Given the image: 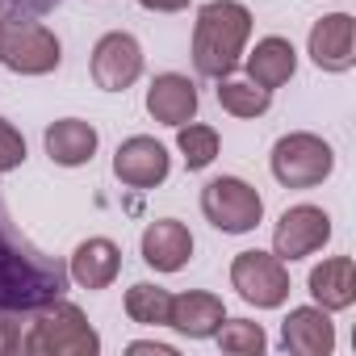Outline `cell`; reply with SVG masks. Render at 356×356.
<instances>
[{"instance_id": "cell-2", "label": "cell", "mask_w": 356, "mask_h": 356, "mask_svg": "<svg viewBox=\"0 0 356 356\" xmlns=\"http://www.w3.org/2000/svg\"><path fill=\"white\" fill-rule=\"evenodd\" d=\"M252 34V13L235 0H214L193 26V67L210 80H227L239 67L243 42Z\"/></svg>"}, {"instance_id": "cell-26", "label": "cell", "mask_w": 356, "mask_h": 356, "mask_svg": "<svg viewBox=\"0 0 356 356\" xmlns=\"http://www.w3.org/2000/svg\"><path fill=\"white\" fill-rule=\"evenodd\" d=\"M0 5H5L9 13H51V9H59L63 0H0Z\"/></svg>"}, {"instance_id": "cell-4", "label": "cell", "mask_w": 356, "mask_h": 356, "mask_svg": "<svg viewBox=\"0 0 356 356\" xmlns=\"http://www.w3.org/2000/svg\"><path fill=\"white\" fill-rule=\"evenodd\" d=\"M335 168L331 147L318 134H285L273 147V176L285 189H314Z\"/></svg>"}, {"instance_id": "cell-16", "label": "cell", "mask_w": 356, "mask_h": 356, "mask_svg": "<svg viewBox=\"0 0 356 356\" xmlns=\"http://www.w3.org/2000/svg\"><path fill=\"white\" fill-rule=\"evenodd\" d=\"M310 293H314V302L323 310H348L356 302V264L348 256L323 260L310 273Z\"/></svg>"}, {"instance_id": "cell-6", "label": "cell", "mask_w": 356, "mask_h": 356, "mask_svg": "<svg viewBox=\"0 0 356 356\" xmlns=\"http://www.w3.org/2000/svg\"><path fill=\"white\" fill-rule=\"evenodd\" d=\"M202 210H206V218L218 231L243 235V231H252L260 222L264 202H260V193L248 181H239V176H218V181H210L202 189Z\"/></svg>"}, {"instance_id": "cell-29", "label": "cell", "mask_w": 356, "mask_h": 356, "mask_svg": "<svg viewBox=\"0 0 356 356\" xmlns=\"http://www.w3.org/2000/svg\"><path fill=\"white\" fill-rule=\"evenodd\" d=\"M0 22H5V17H0Z\"/></svg>"}, {"instance_id": "cell-8", "label": "cell", "mask_w": 356, "mask_h": 356, "mask_svg": "<svg viewBox=\"0 0 356 356\" xmlns=\"http://www.w3.org/2000/svg\"><path fill=\"white\" fill-rule=\"evenodd\" d=\"M331 239V218L318 206H293L281 214L277 231H273V256L277 260H302L310 252H318Z\"/></svg>"}, {"instance_id": "cell-21", "label": "cell", "mask_w": 356, "mask_h": 356, "mask_svg": "<svg viewBox=\"0 0 356 356\" xmlns=\"http://www.w3.org/2000/svg\"><path fill=\"white\" fill-rule=\"evenodd\" d=\"M268 88L252 84V80H218V105L235 118H260L268 109Z\"/></svg>"}, {"instance_id": "cell-28", "label": "cell", "mask_w": 356, "mask_h": 356, "mask_svg": "<svg viewBox=\"0 0 356 356\" xmlns=\"http://www.w3.org/2000/svg\"><path fill=\"white\" fill-rule=\"evenodd\" d=\"M130 352H134V356H172L168 343H130Z\"/></svg>"}, {"instance_id": "cell-3", "label": "cell", "mask_w": 356, "mask_h": 356, "mask_svg": "<svg viewBox=\"0 0 356 356\" xmlns=\"http://www.w3.org/2000/svg\"><path fill=\"white\" fill-rule=\"evenodd\" d=\"M97 348H101V335L88 327L80 306H72L63 298L34 310V327L22 339V352H30V356H92Z\"/></svg>"}, {"instance_id": "cell-19", "label": "cell", "mask_w": 356, "mask_h": 356, "mask_svg": "<svg viewBox=\"0 0 356 356\" xmlns=\"http://www.w3.org/2000/svg\"><path fill=\"white\" fill-rule=\"evenodd\" d=\"M293 67H298V55H293V47L285 42V38H264V42H256V51L248 55V76H252V84H260V88H281L289 76H293Z\"/></svg>"}, {"instance_id": "cell-11", "label": "cell", "mask_w": 356, "mask_h": 356, "mask_svg": "<svg viewBox=\"0 0 356 356\" xmlns=\"http://www.w3.org/2000/svg\"><path fill=\"white\" fill-rule=\"evenodd\" d=\"M310 59L323 72H348L356 63V22L348 13H331L310 30Z\"/></svg>"}, {"instance_id": "cell-10", "label": "cell", "mask_w": 356, "mask_h": 356, "mask_svg": "<svg viewBox=\"0 0 356 356\" xmlns=\"http://www.w3.org/2000/svg\"><path fill=\"white\" fill-rule=\"evenodd\" d=\"M143 72V51L130 34H105L92 51V80L109 92H122L138 80Z\"/></svg>"}, {"instance_id": "cell-15", "label": "cell", "mask_w": 356, "mask_h": 356, "mask_svg": "<svg viewBox=\"0 0 356 356\" xmlns=\"http://www.w3.org/2000/svg\"><path fill=\"white\" fill-rule=\"evenodd\" d=\"M222 318H227L222 298H214V293H197V289L176 293V298H172V310H168V327L185 331L189 339H206V335H214V331L222 327Z\"/></svg>"}, {"instance_id": "cell-24", "label": "cell", "mask_w": 356, "mask_h": 356, "mask_svg": "<svg viewBox=\"0 0 356 356\" xmlns=\"http://www.w3.org/2000/svg\"><path fill=\"white\" fill-rule=\"evenodd\" d=\"M22 159H26V138L9 118H0V172H13Z\"/></svg>"}, {"instance_id": "cell-1", "label": "cell", "mask_w": 356, "mask_h": 356, "mask_svg": "<svg viewBox=\"0 0 356 356\" xmlns=\"http://www.w3.org/2000/svg\"><path fill=\"white\" fill-rule=\"evenodd\" d=\"M67 264L38 252L9 218L0 197V314H34L63 298Z\"/></svg>"}, {"instance_id": "cell-23", "label": "cell", "mask_w": 356, "mask_h": 356, "mask_svg": "<svg viewBox=\"0 0 356 356\" xmlns=\"http://www.w3.org/2000/svg\"><path fill=\"white\" fill-rule=\"evenodd\" d=\"M176 130H181V134H176V143H181V151H185L189 172H202V168L214 163V155H218V134H214L210 126H176Z\"/></svg>"}, {"instance_id": "cell-17", "label": "cell", "mask_w": 356, "mask_h": 356, "mask_svg": "<svg viewBox=\"0 0 356 356\" xmlns=\"http://www.w3.org/2000/svg\"><path fill=\"white\" fill-rule=\"evenodd\" d=\"M118 268H122V252L109 239H88L76 248L67 277H76L84 289H105V285H113Z\"/></svg>"}, {"instance_id": "cell-7", "label": "cell", "mask_w": 356, "mask_h": 356, "mask_svg": "<svg viewBox=\"0 0 356 356\" xmlns=\"http://www.w3.org/2000/svg\"><path fill=\"white\" fill-rule=\"evenodd\" d=\"M231 285L239 289L243 302L252 306H281L289 298V273L285 260L268 256V252H239L231 264Z\"/></svg>"}, {"instance_id": "cell-18", "label": "cell", "mask_w": 356, "mask_h": 356, "mask_svg": "<svg viewBox=\"0 0 356 356\" xmlns=\"http://www.w3.org/2000/svg\"><path fill=\"white\" fill-rule=\"evenodd\" d=\"M92 151H97V130L88 122H80V118H63V122H55L47 130V155L55 163H63V168L88 163Z\"/></svg>"}, {"instance_id": "cell-25", "label": "cell", "mask_w": 356, "mask_h": 356, "mask_svg": "<svg viewBox=\"0 0 356 356\" xmlns=\"http://www.w3.org/2000/svg\"><path fill=\"white\" fill-rule=\"evenodd\" d=\"M22 348V314H0V356Z\"/></svg>"}, {"instance_id": "cell-20", "label": "cell", "mask_w": 356, "mask_h": 356, "mask_svg": "<svg viewBox=\"0 0 356 356\" xmlns=\"http://www.w3.org/2000/svg\"><path fill=\"white\" fill-rule=\"evenodd\" d=\"M168 310H172V293H168V289L147 285V281L130 285V293H126V314H130L134 323H143V327H168Z\"/></svg>"}, {"instance_id": "cell-13", "label": "cell", "mask_w": 356, "mask_h": 356, "mask_svg": "<svg viewBox=\"0 0 356 356\" xmlns=\"http://www.w3.org/2000/svg\"><path fill=\"white\" fill-rule=\"evenodd\" d=\"M281 343L293 356H327L335 348V327L323 306H298L281 327Z\"/></svg>"}, {"instance_id": "cell-9", "label": "cell", "mask_w": 356, "mask_h": 356, "mask_svg": "<svg viewBox=\"0 0 356 356\" xmlns=\"http://www.w3.org/2000/svg\"><path fill=\"white\" fill-rule=\"evenodd\" d=\"M168 151L147 138V134H134L118 147L113 155V172H118V181L130 185V189H155L159 181H168Z\"/></svg>"}, {"instance_id": "cell-22", "label": "cell", "mask_w": 356, "mask_h": 356, "mask_svg": "<svg viewBox=\"0 0 356 356\" xmlns=\"http://www.w3.org/2000/svg\"><path fill=\"white\" fill-rule=\"evenodd\" d=\"M218 335V343H222V352H231V356H256V352H264V331H260V323H248V318H222V327L214 331Z\"/></svg>"}, {"instance_id": "cell-12", "label": "cell", "mask_w": 356, "mask_h": 356, "mask_svg": "<svg viewBox=\"0 0 356 356\" xmlns=\"http://www.w3.org/2000/svg\"><path fill=\"white\" fill-rule=\"evenodd\" d=\"M147 113L163 126H185L193 113H197V88L189 76H176V72H163L151 80L147 88Z\"/></svg>"}, {"instance_id": "cell-27", "label": "cell", "mask_w": 356, "mask_h": 356, "mask_svg": "<svg viewBox=\"0 0 356 356\" xmlns=\"http://www.w3.org/2000/svg\"><path fill=\"white\" fill-rule=\"evenodd\" d=\"M143 9H151V13H181L189 0H138Z\"/></svg>"}, {"instance_id": "cell-14", "label": "cell", "mask_w": 356, "mask_h": 356, "mask_svg": "<svg viewBox=\"0 0 356 356\" xmlns=\"http://www.w3.org/2000/svg\"><path fill=\"white\" fill-rule=\"evenodd\" d=\"M193 256V235L185 222L176 218H159L143 231V260L159 273H176L185 268V260Z\"/></svg>"}, {"instance_id": "cell-5", "label": "cell", "mask_w": 356, "mask_h": 356, "mask_svg": "<svg viewBox=\"0 0 356 356\" xmlns=\"http://www.w3.org/2000/svg\"><path fill=\"white\" fill-rule=\"evenodd\" d=\"M0 63L22 76H47L59 67V38L38 22H0Z\"/></svg>"}]
</instances>
